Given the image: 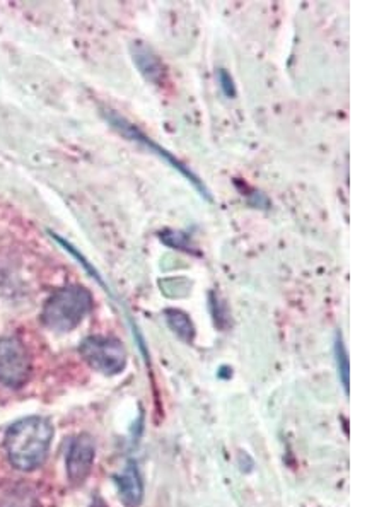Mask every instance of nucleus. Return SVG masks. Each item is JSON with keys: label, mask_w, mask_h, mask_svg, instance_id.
<instances>
[{"label": "nucleus", "mask_w": 384, "mask_h": 507, "mask_svg": "<svg viewBox=\"0 0 384 507\" xmlns=\"http://www.w3.org/2000/svg\"><path fill=\"white\" fill-rule=\"evenodd\" d=\"M53 439V427L43 417H28L15 422L5 434V453L17 470L31 472L45 461Z\"/></svg>", "instance_id": "f257e3e1"}, {"label": "nucleus", "mask_w": 384, "mask_h": 507, "mask_svg": "<svg viewBox=\"0 0 384 507\" xmlns=\"http://www.w3.org/2000/svg\"><path fill=\"white\" fill-rule=\"evenodd\" d=\"M91 309V292L79 286H69L53 292L46 301L42 322L53 332L67 333L77 328Z\"/></svg>", "instance_id": "f03ea898"}, {"label": "nucleus", "mask_w": 384, "mask_h": 507, "mask_svg": "<svg viewBox=\"0 0 384 507\" xmlns=\"http://www.w3.org/2000/svg\"><path fill=\"white\" fill-rule=\"evenodd\" d=\"M107 120L115 130H118V132L122 134L123 137H126L128 140H134V142H138L140 146H144L145 149H149V153L155 154V155H159L163 161H166L171 168L180 171L184 178L199 190L200 195H201L203 199L212 200L209 188L203 184V182L200 180L199 176H197L192 169L188 168V166H184L182 161H178V159H176L173 154L168 153L164 147H161L159 144H155L153 138L147 137L145 134H142L134 123L128 122L126 118H123L118 113H115L113 109H108Z\"/></svg>", "instance_id": "7ed1b4c3"}, {"label": "nucleus", "mask_w": 384, "mask_h": 507, "mask_svg": "<svg viewBox=\"0 0 384 507\" xmlns=\"http://www.w3.org/2000/svg\"><path fill=\"white\" fill-rule=\"evenodd\" d=\"M79 352L94 371L105 376L120 374L126 366V349L117 338L88 337L80 343Z\"/></svg>", "instance_id": "20e7f679"}, {"label": "nucleus", "mask_w": 384, "mask_h": 507, "mask_svg": "<svg viewBox=\"0 0 384 507\" xmlns=\"http://www.w3.org/2000/svg\"><path fill=\"white\" fill-rule=\"evenodd\" d=\"M31 374L30 353L17 338H0V384L21 388Z\"/></svg>", "instance_id": "39448f33"}, {"label": "nucleus", "mask_w": 384, "mask_h": 507, "mask_svg": "<svg viewBox=\"0 0 384 507\" xmlns=\"http://www.w3.org/2000/svg\"><path fill=\"white\" fill-rule=\"evenodd\" d=\"M96 458V446L91 436L80 434L72 441L67 455V475L72 484H82L91 474Z\"/></svg>", "instance_id": "423d86ee"}, {"label": "nucleus", "mask_w": 384, "mask_h": 507, "mask_svg": "<svg viewBox=\"0 0 384 507\" xmlns=\"http://www.w3.org/2000/svg\"><path fill=\"white\" fill-rule=\"evenodd\" d=\"M130 55H132V61L137 67L140 76L144 77L147 82L155 84V86L164 82L166 67L151 46L145 45L144 42H134L130 45Z\"/></svg>", "instance_id": "0eeeda50"}, {"label": "nucleus", "mask_w": 384, "mask_h": 507, "mask_svg": "<svg viewBox=\"0 0 384 507\" xmlns=\"http://www.w3.org/2000/svg\"><path fill=\"white\" fill-rule=\"evenodd\" d=\"M120 499L126 507H137L144 497V484L138 474L137 465L128 463L120 475L117 476Z\"/></svg>", "instance_id": "6e6552de"}, {"label": "nucleus", "mask_w": 384, "mask_h": 507, "mask_svg": "<svg viewBox=\"0 0 384 507\" xmlns=\"http://www.w3.org/2000/svg\"><path fill=\"white\" fill-rule=\"evenodd\" d=\"M164 320L168 323L171 332L183 340L184 343H192L195 338V324L192 322V318L182 311V309H174L168 307L164 309Z\"/></svg>", "instance_id": "1a4fd4ad"}, {"label": "nucleus", "mask_w": 384, "mask_h": 507, "mask_svg": "<svg viewBox=\"0 0 384 507\" xmlns=\"http://www.w3.org/2000/svg\"><path fill=\"white\" fill-rule=\"evenodd\" d=\"M335 359H337L338 378L340 383L343 384L345 393H349L351 388V362H349V353L343 345L342 335L337 333V340H335Z\"/></svg>", "instance_id": "9d476101"}, {"label": "nucleus", "mask_w": 384, "mask_h": 507, "mask_svg": "<svg viewBox=\"0 0 384 507\" xmlns=\"http://www.w3.org/2000/svg\"><path fill=\"white\" fill-rule=\"evenodd\" d=\"M159 238L169 248H176V249H182V251L192 253V255H199V251L195 249L192 239L184 232H180V230H164V232L159 234Z\"/></svg>", "instance_id": "9b49d317"}, {"label": "nucleus", "mask_w": 384, "mask_h": 507, "mask_svg": "<svg viewBox=\"0 0 384 507\" xmlns=\"http://www.w3.org/2000/svg\"><path fill=\"white\" fill-rule=\"evenodd\" d=\"M211 306H212V315H214L215 324H219L220 328L226 326V323L229 322L228 318V311L226 306L219 301V297H215V294H211Z\"/></svg>", "instance_id": "f8f14e48"}, {"label": "nucleus", "mask_w": 384, "mask_h": 507, "mask_svg": "<svg viewBox=\"0 0 384 507\" xmlns=\"http://www.w3.org/2000/svg\"><path fill=\"white\" fill-rule=\"evenodd\" d=\"M217 77H219V84H220L222 92H224L228 98H236V86H234V80H232L229 72H228L226 69H219Z\"/></svg>", "instance_id": "ddd939ff"}, {"label": "nucleus", "mask_w": 384, "mask_h": 507, "mask_svg": "<svg viewBox=\"0 0 384 507\" xmlns=\"http://www.w3.org/2000/svg\"><path fill=\"white\" fill-rule=\"evenodd\" d=\"M92 507H107V506H105V504H103L101 501H98V502H94V504H92Z\"/></svg>", "instance_id": "4468645a"}]
</instances>
